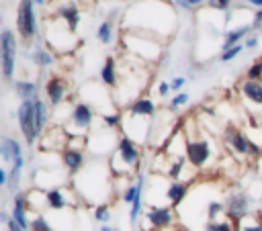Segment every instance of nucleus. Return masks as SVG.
<instances>
[{"instance_id": "obj_1", "label": "nucleus", "mask_w": 262, "mask_h": 231, "mask_svg": "<svg viewBox=\"0 0 262 231\" xmlns=\"http://www.w3.org/2000/svg\"><path fill=\"white\" fill-rule=\"evenodd\" d=\"M125 31L143 33L160 41L168 39L178 25L176 6L168 0H139L125 12Z\"/></svg>"}, {"instance_id": "obj_2", "label": "nucleus", "mask_w": 262, "mask_h": 231, "mask_svg": "<svg viewBox=\"0 0 262 231\" xmlns=\"http://www.w3.org/2000/svg\"><path fill=\"white\" fill-rule=\"evenodd\" d=\"M113 172L111 166L104 161H90L86 168L74 176V188L80 198H84L88 204H102L113 194L111 184Z\"/></svg>"}, {"instance_id": "obj_3", "label": "nucleus", "mask_w": 262, "mask_h": 231, "mask_svg": "<svg viewBox=\"0 0 262 231\" xmlns=\"http://www.w3.org/2000/svg\"><path fill=\"white\" fill-rule=\"evenodd\" d=\"M139 161H141V149L139 143H135L133 139L121 135V141L117 145V149L113 151V155L108 157V166L115 178H125L129 180L131 174L139 172Z\"/></svg>"}, {"instance_id": "obj_4", "label": "nucleus", "mask_w": 262, "mask_h": 231, "mask_svg": "<svg viewBox=\"0 0 262 231\" xmlns=\"http://www.w3.org/2000/svg\"><path fill=\"white\" fill-rule=\"evenodd\" d=\"M43 39L49 51L53 53H72L76 51V47L80 45L76 31L70 29V25L63 18L51 16L45 20V31H43Z\"/></svg>"}, {"instance_id": "obj_5", "label": "nucleus", "mask_w": 262, "mask_h": 231, "mask_svg": "<svg viewBox=\"0 0 262 231\" xmlns=\"http://www.w3.org/2000/svg\"><path fill=\"white\" fill-rule=\"evenodd\" d=\"M123 45L129 49V53L137 59L149 61V63H158L162 59V55H166L162 51V41L143 33H135V31H123Z\"/></svg>"}, {"instance_id": "obj_6", "label": "nucleus", "mask_w": 262, "mask_h": 231, "mask_svg": "<svg viewBox=\"0 0 262 231\" xmlns=\"http://www.w3.org/2000/svg\"><path fill=\"white\" fill-rule=\"evenodd\" d=\"M92 125H94V108L88 102L80 100L72 106L61 127L70 137H88V131L92 129Z\"/></svg>"}, {"instance_id": "obj_7", "label": "nucleus", "mask_w": 262, "mask_h": 231, "mask_svg": "<svg viewBox=\"0 0 262 231\" xmlns=\"http://www.w3.org/2000/svg\"><path fill=\"white\" fill-rule=\"evenodd\" d=\"M86 141H88V151L94 157H98V155H108L111 157L113 151L117 149L121 137L117 135L115 129H108V127L100 125V127H92L90 129Z\"/></svg>"}, {"instance_id": "obj_8", "label": "nucleus", "mask_w": 262, "mask_h": 231, "mask_svg": "<svg viewBox=\"0 0 262 231\" xmlns=\"http://www.w3.org/2000/svg\"><path fill=\"white\" fill-rule=\"evenodd\" d=\"M186 159L194 170H203L213 159V143L209 137L186 135Z\"/></svg>"}, {"instance_id": "obj_9", "label": "nucleus", "mask_w": 262, "mask_h": 231, "mask_svg": "<svg viewBox=\"0 0 262 231\" xmlns=\"http://www.w3.org/2000/svg\"><path fill=\"white\" fill-rule=\"evenodd\" d=\"M223 141H225V145H227L233 153H237V155H242V157H260V155H262V147H260L258 143H254L246 133H242L239 129H235V127H231V125L225 129Z\"/></svg>"}, {"instance_id": "obj_10", "label": "nucleus", "mask_w": 262, "mask_h": 231, "mask_svg": "<svg viewBox=\"0 0 262 231\" xmlns=\"http://www.w3.org/2000/svg\"><path fill=\"white\" fill-rule=\"evenodd\" d=\"M16 37L12 29H2L0 33V59H2V78L4 82H12L16 70Z\"/></svg>"}, {"instance_id": "obj_11", "label": "nucleus", "mask_w": 262, "mask_h": 231, "mask_svg": "<svg viewBox=\"0 0 262 231\" xmlns=\"http://www.w3.org/2000/svg\"><path fill=\"white\" fill-rule=\"evenodd\" d=\"M16 123H18V129L25 137L27 147L33 149V145L39 141V133H37V125H35V100H23L18 104Z\"/></svg>"}, {"instance_id": "obj_12", "label": "nucleus", "mask_w": 262, "mask_h": 231, "mask_svg": "<svg viewBox=\"0 0 262 231\" xmlns=\"http://www.w3.org/2000/svg\"><path fill=\"white\" fill-rule=\"evenodd\" d=\"M16 31L23 39H33L39 35V22L35 4L31 0H18L16 6Z\"/></svg>"}, {"instance_id": "obj_13", "label": "nucleus", "mask_w": 262, "mask_h": 231, "mask_svg": "<svg viewBox=\"0 0 262 231\" xmlns=\"http://www.w3.org/2000/svg\"><path fill=\"white\" fill-rule=\"evenodd\" d=\"M252 198L244 190H233L225 196V217L231 221H239L248 215H252Z\"/></svg>"}, {"instance_id": "obj_14", "label": "nucleus", "mask_w": 262, "mask_h": 231, "mask_svg": "<svg viewBox=\"0 0 262 231\" xmlns=\"http://www.w3.org/2000/svg\"><path fill=\"white\" fill-rule=\"evenodd\" d=\"M174 223V209L172 206H164V204H149L143 213V223L141 227H151L154 231H162L168 229Z\"/></svg>"}, {"instance_id": "obj_15", "label": "nucleus", "mask_w": 262, "mask_h": 231, "mask_svg": "<svg viewBox=\"0 0 262 231\" xmlns=\"http://www.w3.org/2000/svg\"><path fill=\"white\" fill-rule=\"evenodd\" d=\"M43 94H45V102L51 108L61 106L68 96V80H63L61 76H49L43 84Z\"/></svg>"}, {"instance_id": "obj_16", "label": "nucleus", "mask_w": 262, "mask_h": 231, "mask_svg": "<svg viewBox=\"0 0 262 231\" xmlns=\"http://www.w3.org/2000/svg\"><path fill=\"white\" fill-rule=\"evenodd\" d=\"M68 141H70V135L66 133V129L55 125V127L45 129V133L39 137V147L43 151H57V153H61L68 147Z\"/></svg>"}, {"instance_id": "obj_17", "label": "nucleus", "mask_w": 262, "mask_h": 231, "mask_svg": "<svg viewBox=\"0 0 262 231\" xmlns=\"http://www.w3.org/2000/svg\"><path fill=\"white\" fill-rule=\"evenodd\" d=\"M51 4V16H57V18H63L72 31L78 29L80 25V8L74 0H49Z\"/></svg>"}, {"instance_id": "obj_18", "label": "nucleus", "mask_w": 262, "mask_h": 231, "mask_svg": "<svg viewBox=\"0 0 262 231\" xmlns=\"http://www.w3.org/2000/svg\"><path fill=\"white\" fill-rule=\"evenodd\" d=\"M59 159H61V166L68 170V174L76 176L80 174L84 168H86V149H78V147H66L61 153H59Z\"/></svg>"}, {"instance_id": "obj_19", "label": "nucleus", "mask_w": 262, "mask_h": 231, "mask_svg": "<svg viewBox=\"0 0 262 231\" xmlns=\"http://www.w3.org/2000/svg\"><path fill=\"white\" fill-rule=\"evenodd\" d=\"M188 196V182H180V180H170L166 184V200L170 202L172 209L180 206Z\"/></svg>"}, {"instance_id": "obj_20", "label": "nucleus", "mask_w": 262, "mask_h": 231, "mask_svg": "<svg viewBox=\"0 0 262 231\" xmlns=\"http://www.w3.org/2000/svg\"><path fill=\"white\" fill-rule=\"evenodd\" d=\"M45 202H47V209H51V211H63L66 206L76 204V202L70 200L68 190H63V188H49V190H45Z\"/></svg>"}, {"instance_id": "obj_21", "label": "nucleus", "mask_w": 262, "mask_h": 231, "mask_svg": "<svg viewBox=\"0 0 262 231\" xmlns=\"http://www.w3.org/2000/svg\"><path fill=\"white\" fill-rule=\"evenodd\" d=\"M125 110H129L131 114H139V117H147V119H154L158 108H156V102L149 98V96H139L137 100H133Z\"/></svg>"}, {"instance_id": "obj_22", "label": "nucleus", "mask_w": 262, "mask_h": 231, "mask_svg": "<svg viewBox=\"0 0 262 231\" xmlns=\"http://www.w3.org/2000/svg\"><path fill=\"white\" fill-rule=\"evenodd\" d=\"M239 94L244 96V100L256 104L262 108V82H254V80H244L239 84Z\"/></svg>"}, {"instance_id": "obj_23", "label": "nucleus", "mask_w": 262, "mask_h": 231, "mask_svg": "<svg viewBox=\"0 0 262 231\" xmlns=\"http://www.w3.org/2000/svg\"><path fill=\"white\" fill-rule=\"evenodd\" d=\"M100 82L106 88H113V86L117 88V84H119V65H117V59L113 55H108L100 67Z\"/></svg>"}, {"instance_id": "obj_24", "label": "nucleus", "mask_w": 262, "mask_h": 231, "mask_svg": "<svg viewBox=\"0 0 262 231\" xmlns=\"http://www.w3.org/2000/svg\"><path fill=\"white\" fill-rule=\"evenodd\" d=\"M12 90L20 98V102L23 100H35V98H39V86L33 80H14L12 82Z\"/></svg>"}, {"instance_id": "obj_25", "label": "nucleus", "mask_w": 262, "mask_h": 231, "mask_svg": "<svg viewBox=\"0 0 262 231\" xmlns=\"http://www.w3.org/2000/svg\"><path fill=\"white\" fill-rule=\"evenodd\" d=\"M252 29H254L252 25H242V27L229 29V31L223 35V45H221V51H225V49H231V47L239 45V41H242V39L250 37V31H252Z\"/></svg>"}, {"instance_id": "obj_26", "label": "nucleus", "mask_w": 262, "mask_h": 231, "mask_svg": "<svg viewBox=\"0 0 262 231\" xmlns=\"http://www.w3.org/2000/svg\"><path fill=\"white\" fill-rule=\"evenodd\" d=\"M49 117H51V112H49V108H47V102H45L43 98H35V125H37L39 137L45 133Z\"/></svg>"}, {"instance_id": "obj_27", "label": "nucleus", "mask_w": 262, "mask_h": 231, "mask_svg": "<svg viewBox=\"0 0 262 231\" xmlns=\"http://www.w3.org/2000/svg\"><path fill=\"white\" fill-rule=\"evenodd\" d=\"M29 57H31V61H33L35 65H39V67H43V70L55 65V53L49 51V49H43L41 45H37V49H35Z\"/></svg>"}, {"instance_id": "obj_28", "label": "nucleus", "mask_w": 262, "mask_h": 231, "mask_svg": "<svg viewBox=\"0 0 262 231\" xmlns=\"http://www.w3.org/2000/svg\"><path fill=\"white\" fill-rule=\"evenodd\" d=\"M237 231H262V213L254 211L252 215L237 221Z\"/></svg>"}, {"instance_id": "obj_29", "label": "nucleus", "mask_w": 262, "mask_h": 231, "mask_svg": "<svg viewBox=\"0 0 262 231\" xmlns=\"http://www.w3.org/2000/svg\"><path fill=\"white\" fill-rule=\"evenodd\" d=\"M221 215H225V200L219 198H211L205 204V219L207 221H217Z\"/></svg>"}, {"instance_id": "obj_30", "label": "nucleus", "mask_w": 262, "mask_h": 231, "mask_svg": "<svg viewBox=\"0 0 262 231\" xmlns=\"http://www.w3.org/2000/svg\"><path fill=\"white\" fill-rule=\"evenodd\" d=\"M203 231H237V223L231 219H217V221H205Z\"/></svg>"}, {"instance_id": "obj_31", "label": "nucleus", "mask_w": 262, "mask_h": 231, "mask_svg": "<svg viewBox=\"0 0 262 231\" xmlns=\"http://www.w3.org/2000/svg\"><path fill=\"white\" fill-rule=\"evenodd\" d=\"M113 33H115V25L104 18V20L98 25V29H96V39H98L102 45H108V43L113 41Z\"/></svg>"}, {"instance_id": "obj_32", "label": "nucleus", "mask_w": 262, "mask_h": 231, "mask_svg": "<svg viewBox=\"0 0 262 231\" xmlns=\"http://www.w3.org/2000/svg\"><path fill=\"white\" fill-rule=\"evenodd\" d=\"M92 217H94L96 223H100V225H108V221H111V217H113V215H111V204H108V202L96 204Z\"/></svg>"}, {"instance_id": "obj_33", "label": "nucleus", "mask_w": 262, "mask_h": 231, "mask_svg": "<svg viewBox=\"0 0 262 231\" xmlns=\"http://www.w3.org/2000/svg\"><path fill=\"white\" fill-rule=\"evenodd\" d=\"M141 213H143V192H139L137 198H135V202L129 206V223L135 225V223L139 221Z\"/></svg>"}, {"instance_id": "obj_34", "label": "nucleus", "mask_w": 262, "mask_h": 231, "mask_svg": "<svg viewBox=\"0 0 262 231\" xmlns=\"http://www.w3.org/2000/svg\"><path fill=\"white\" fill-rule=\"evenodd\" d=\"M0 157L6 166H12V161H14V155H12V149L8 143V135H2V139H0Z\"/></svg>"}, {"instance_id": "obj_35", "label": "nucleus", "mask_w": 262, "mask_h": 231, "mask_svg": "<svg viewBox=\"0 0 262 231\" xmlns=\"http://www.w3.org/2000/svg\"><path fill=\"white\" fill-rule=\"evenodd\" d=\"M29 231H53V227H51V223L47 221L45 215H35L31 219V229Z\"/></svg>"}, {"instance_id": "obj_36", "label": "nucleus", "mask_w": 262, "mask_h": 231, "mask_svg": "<svg viewBox=\"0 0 262 231\" xmlns=\"http://www.w3.org/2000/svg\"><path fill=\"white\" fill-rule=\"evenodd\" d=\"M246 80H254V82H262V59H256L248 72H246Z\"/></svg>"}, {"instance_id": "obj_37", "label": "nucleus", "mask_w": 262, "mask_h": 231, "mask_svg": "<svg viewBox=\"0 0 262 231\" xmlns=\"http://www.w3.org/2000/svg\"><path fill=\"white\" fill-rule=\"evenodd\" d=\"M209 10H219V12H229L233 6V0H207Z\"/></svg>"}, {"instance_id": "obj_38", "label": "nucleus", "mask_w": 262, "mask_h": 231, "mask_svg": "<svg viewBox=\"0 0 262 231\" xmlns=\"http://www.w3.org/2000/svg\"><path fill=\"white\" fill-rule=\"evenodd\" d=\"M186 102H188V94H186V92H178V94H174V96H172V100H170L168 108L176 112V110H178V108H182Z\"/></svg>"}, {"instance_id": "obj_39", "label": "nucleus", "mask_w": 262, "mask_h": 231, "mask_svg": "<svg viewBox=\"0 0 262 231\" xmlns=\"http://www.w3.org/2000/svg\"><path fill=\"white\" fill-rule=\"evenodd\" d=\"M244 51V45L239 43V45H235V47H231V49H225V51H221V55H219V59L223 61V63H227V61H231V59H235L239 53Z\"/></svg>"}, {"instance_id": "obj_40", "label": "nucleus", "mask_w": 262, "mask_h": 231, "mask_svg": "<svg viewBox=\"0 0 262 231\" xmlns=\"http://www.w3.org/2000/svg\"><path fill=\"white\" fill-rule=\"evenodd\" d=\"M184 84H186V78H184V76H176V78L170 80V88H172V92H176V94L180 92V88H182Z\"/></svg>"}, {"instance_id": "obj_41", "label": "nucleus", "mask_w": 262, "mask_h": 231, "mask_svg": "<svg viewBox=\"0 0 262 231\" xmlns=\"http://www.w3.org/2000/svg\"><path fill=\"white\" fill-rule=\"evenodd\" d=\"M170 92H172L170 82H160V84H158V96H160V98H168Z\"/></svg>"}, {"instance_id": "obj_42", "label": "nucleus", "mask_w": 262, "mask_h": 231, "mask_svg": "<svg viewBox=\"0 0 262 231\" xmlns=\"http://www.w3.org/2000/svg\"><path fill=\"white\" fill-rule=\"evenodd\" d=\"M254 47H258V37H256V35L246 37V39H244V49H254Z\"/></svg>"}, {"instance_id": "obj_43", "label": "nucleus", "mask_w": 262, "mask_h": 231, "mask_svg": "<svg viewBox=\"0 0 262 231\" xmlns=\"http://www.w3.org/2000/svg\"><path fill=\"white\" fill-rule=\"evenodd\" d=\"M4 227H6V231H27V229H23V227H20V225H18L14 219H10V221H8Z\"/></svg>"}, {"instance_id": "obj_44", "label": "nucleus", "mask_w": 262, "mask_h": 231, "mask_svg": "<svg viewBox=\"0 0 262 231\" xmlns=\"http://www.w3.org/2000/svg\"><path fill=\"white\" fill-rule=\"evenodd\" d=\"M0 186H8V168H0Z\"/></svg>"}, {"instance_id": "obj_45", "label": "nucleus", "mask_w": 262, "mask_h": 231, "mask_svg": "<svg viewBox=\"0 0 262 231\" xmlns=\"http://www.w3.org/2000/svg\"><path fill=\"white\" fill-rule=\"evenodd\" d=\"M254 29H262V8L260 10H256V14H254V25H252Z\"/></svg>"}, {"instance_id": "obj_46", "label": "nucleus", "mask_w": 262, "mask_h": 231, "mask_svg": "<svg viewBox=\"0 0 262 231\" xmlns=\"http://www.w3.org/2000/svg\"><path fill=\"white\" fill-rule=\"evenodd\" d=\"M244 2H248V4H252V6H256L258 10L262 8V0H244Z\"/></svg>"}, {"instance_id": "obj_47", "label": "nucleus", "mask_w": 262, "mask_h": 231, "mask_svg": "<svg viewBox=\"0 0 262 231\" xmlns=\"http://www.w3.org/2000/svg\"><path fill=\"white\" fill-rule=\"evenodd\" d=\"M98 231H119V227H111V225H100Z\"/></svg>"}, {"instance_id": "obj_48", "label": "nucleus", "mask_w": 262, "mask_h": 231, "mask_svg": "<svg viewBox=\"0 0 262 231\" xmlns=\"http://www.w3.org/2000/svg\"><path fill=\"white\" fill-rule=\"evenodd\" d=\"M186 2H188L190 8H192V6H199V4H203V2H207V0H186Z\"/></svg>"}, {"instance_id": "obj_49", "label": "nucleus", "mask_w": 262, "mask_h": 231, "mask_svg": "<svg viewBox=\"0 0 262 231\" xmlns=\"http://www.w3.org/2000/svg\"><path fill=\"white\" fill-rule=\"evenodd\" d=\"M31 2H33L35 6H45V2H47V0H31Z\"/></svg>"}, {"instance_id": "obj_50", "label": "nucleus", "mask_w": 262, "mask_h": 231, "mask_svg": "<svg viewBox=\"0 0 262 231\" xmlns=\"http://www.w3.org/2000/svg\"><path fill=\"white\" fill-rule=\"evenodd\" d=\"M260 204H262V196H260Z\"/></svg>"}, {"instance_id": "obj_51", "label": "nucleus", "mask_w": 262, "mask_h": 231, "mask_svg": "<svg viewBox=\"0 0 262 231\" xmlns=\"http://www.w3.org/2000/svg\"><path fill=\"white\" fill-rule=\"evenodd\" d=\"M131 231H137V229H131Z\"/></svg>"}]
</instances>
